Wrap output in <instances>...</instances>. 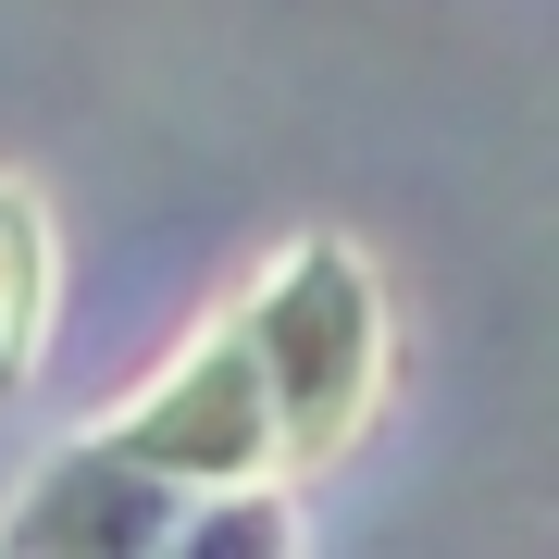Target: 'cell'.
I'll list each match as a JSON object with an SVG mask.
<instances>
[{"label": "cell", "instance_id": "cell-1", "mask_svg": "<svg viewBox=\"0 0 559 559\" xmlns=\"http://www.w3.org/2000/svg\"><path fill=\"white\" fill-rule=\"evenodd\" d=\"M249 360H261V399H274V485H311L323 460H348V436L385 399V286L348 237H299L274 274L237 299Z\"/></svg>", "mask_w": 559, "mask_h": 559}, {"label": "cell", "instance_id": "cell-2", "mask_svg": "<svg viewBox=\"0 0 559 559\" xmlns=\"http://www.w3.org/2000/svg\"><path fill=\"white\" fill-rule=\"evenodd\" d=\"M87 448L138 460V473L187 485V498H212V485H274V399H261V360H249V323L212 311L187 360L150 385L138 411L87 423Z\"/></svg>", "mask_w": 559, "mask_h": 559}, {"label": "cell", "instance_id": "cell-3", "mask_svg": "<svg viewBox=\"0 0 559 559\" xmlns=\"http://www.w3.org/2000/svg\"><path fill=\"white\" fill-rule=\"evenodd\" d=\"M175 510H187V485H162V473H138L112 448H62L13 498L0 547H25V559L38 547H62V559H150V547H175Z\"/></svg>", "mask_w": 559, "mask_h": 559}, {"label": "cell", "instance_id": "cell-4", "mask_svg": "<svg viewBox=\"0 0 559 559\" xmlns=\"http://www.w3.org/2000/svg\"><path fill=\"white\" fill-rule=\"evenodd\" d=\"M38 323H50V224L25 200L13 175H0V399L25 385V360H38Z\"/></svg>", "mask_w": 559, "mask_h": 559}]
</instances>
